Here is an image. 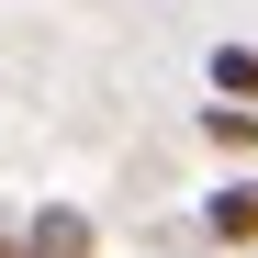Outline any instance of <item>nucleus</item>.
Returning <instances> with one entry per match:
<instances>
[{
    "instance_id": "4",
    "label": "nucleus",
    "mask_w": 258,
    "mask_h": 258,
    "mask_svg": "<svg viewBox=\"0 0 258 258\" xmlns=\"http://www.w3.org/2000/svg\"><path fill=\"white\" fill-rule=\"evenodd\" d=\"M213 90H225V101H247V90H258V56L236 45V34H225V45H213Z\"/></svg>"
},
{
    "instance_id": "3",
    "label": "nucleus",
    "mask_w": 258,
    "mask_h": 258,
    "mask_svg": "<svg viewBox=\"0 0 258 258\" xmlns=\"http://www.w3.org/2000/svg\"><path fill=\"white\" fill-rule=\"evenodd\" d=\"M247 135H258V123H247V101H225V90H213V112H202V146H225V157H247Z\"/></svg>"
},
{
    "instance_id": "6",
    "label": "nucleus",
    "mask_w": 258,
    "mask_h": 258,
    "mask_svg": "<svg viewBox=\"0 0 258 258\" xmlns=\"http://www.w3.org/2000/svg\"><path fill=\"white\" fill-rule=\"evenodd\" d=\"M213 258H225V247H213Z\"/></svg>"
},
{
    "instance_id": "5",
    "label": "nucleus",
    "mask_w": 258,
    "mask_h": 258,
    "mask_svg": "<svg viewBox=\"0 0 258 258\" xmlns=\"http://www.w3.org/2000/svg\"><path fill=\"white\" fill-rule=\"evenodd\" d=\"M0 258H23V236H12V247H0Z\"/></svg>"
},
{
    "instance_id": "1",
    "label": "nucleus",
    "mask_w": 258,
    "mask_h": 258,
    "mask_svg": "<svg viewBox=\"0 0 258 258\" xmlns=\"http://www.w3.org/2000/svg\"><path fill=\"white\" fill-rule=\"evenodd\" d=\"M23 258H101V236H90L79 202H34L23 213Z\"/></svg>"
},
{
    "instance_id": "2",
    "label": "nucleus",
    "mask_w": 258,
    "mask_h": 258,
    "mask_svg": "<svg viewBox=\"0 0 258 258\" xmlns=\"http://www.w3.org/2000/svg\"><path fill=\"white\" fill-rule=\"evenodd\" d=\"M247 225H258V191H247V180H225V191H213V202H202V236H213V247H225V258L247 247Z\"/></svg>"
}]
</instances>
